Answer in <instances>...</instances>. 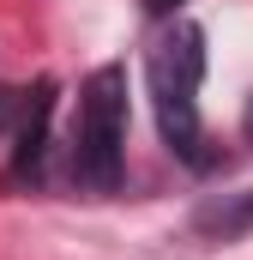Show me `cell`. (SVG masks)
<instances>
[{
  "instance_id": "obj_2",
  "label": "cell",
  "mask_w": 253,
  "mask_h": 260,
  "mask_svg": "<svg viewBox=\"0 0 253 260\" xmlns=\"http://www.w3.org/2000/svg\"><path fill=\"white\" fill-rule=\"evenodd\" d=\"M126 157V67H97L78 97V145H72V176L91 194L121 188Z\"/></svg>"
},
{
  "instance_id": "obj_5",
  "label": "cell",
  "mask_w": 253,
  "mask_h": 260,
  "mask_svg": "<svg viewBox=\"0 0 253 260\" xmlns=\"http://www.w3.org/2000/svg\"><path fill=\"white\" fill-rule=\"evenodd\" d=\"M247 133H253V103H247Z\"/></svg>"
},
{
  "instance_id": "obj_3",
  "label": "cell",
  "mask_w": 253,
  "mask_h": 260,
  "mask_svg": "<svg viewBox=\"0 0 253 260\" xmlns=\"http://www.w3.org/2000/svg\"><path fill=\"white\" fill-rule=\"evenodd\" d=\"M193 230H199V236H217V242L247 236V230H253V188H241V194H223L217 206H205V212L193 218Z\"/></svg>"
},
{
  "instance_id": "obj_1",
  "label": "cell",
  "mask_w": 253,
  "mask_h": 260,
  "mask_svg": "<svg viewBox=\"0 0 253 260\" xmlns=\"http://www.w3.org/2000/svg\"><path fill=\"white\" fill-rule=\"evenodd\" d=\"M145 79H151V103H157V127L163 139L187 157V164H205V133H199V79H205V37L199 24H175L151 61H145Z\"/></svg>"
},
{
  "instance_id": "obj_4",
  "label": "cell",
  "mask_w": 253,
  "mask_h": 260,
  "mask_svg": "<svg viewBox=\"0 0 253 260\" xmlns=\"http://www.w3.org/2000/svg\"><path fill=\"white\" fill-rule=\"evenodd\" d=\"M18 109H24V97H12V91H0V121H6V115H18Z\"/></svg>"
}]
</instances>
